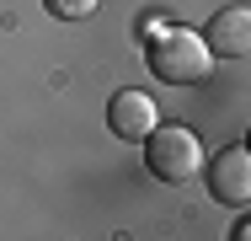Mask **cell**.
I'll return each instance as SVG.
<instances>
[{
    "label": "cell",
    "instance_id": "cell-4",
    "mask_svg": "<svg viewBox=\"0 0 251 241\" xmlns=\"http://www.w3.org/2000/svg\"><path fill=\"white\" fill-rule=\"evenodd\" d=\"M155 123H160V118H155V96H150V91L123 86V91L107 102V129H112L118 140H134V145H139Z\"/></svg>",
    "mask_w": 251,
    "mask_h": 241
},
{
    "label": "cell",
    "instance_id": "cell-6",
    "mask_svg": "<svg viewBox=\"0 0 251 241\" xmlns=\"http://www.w3.org/2000/svg\"><path fill=\"white\" fill-rule=\"evenodd\" d=\"M43 5H49V16H59V22H86L101 0H43Z\"/></svg>",
    "mask_w": 251,
    "mask_h": 241
},
{
    "label": "cell",
    "instance_id": "cell-2",
    "mask_svg": "<svg viewBox=\"0 0 251 241\" xmlns=\"http://www.w3.org/2000/svg\"><path fill=\"white\" fill-rule=\"evenodd\" d=\"M139 145H145V166H150V177L171 182V188L193 182V177L203 172V140L193 134V129H182V123H155Z\"/></svg>",
    "mask_w": 251,
    "mask_h": 241
},
{
    "label": "cell",
    "instance_id": "cell-3",
    "mask_svg": "<svg viewBox=\"0 0 251 241\" xmlns=\"http://www.w3.org/2000/svg\"><path fill=\"white\" fill-rule=\"evenodd\" d=\"M208 193L230 209H246L251 204V150L246 145H230L219 150V161L208 166Z\"/></svg>",
    "mask_w": 251,
    "mask_h": 241
},
{
    "label": "cell",
    "instance_id": "cell-5",
    "mask_svg": "<svg viewBox=\"0 0 251 241\" xmlns=\"http://www.w3.org/2000/svg\"><path fill=\"white\" fill-rule=\"evenodd\" d=\"M203 43L214 48V59H246L251 54V5H225L208 22Z\"/></svg>",
    "mask_w": 251,
    "mask_h": 241
},
{
    "label": "cell",
    "instance_id": "cell-1",
    "mask_svg": "<svg viewBox=\"0 0 251 241\" xmlns=\"http://www.w3.org/2000/svg\"><path fill=\"white\" fill-rule=\"evenodd\" d=\"M150 70L166 86H198L214 75V48L193 27H155L150 32Z\"/></svg>",
    "mask_w": 251,
    "mask_h": 241
}]
</instances>
